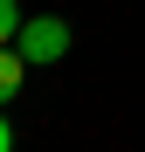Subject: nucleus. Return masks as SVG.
I'll use <instances>...</instances> for the list:
<instances>
[{
    "label": "nucleus",
    "instance_id": "obj_4",
    "mask_svg": "<svg viewBox=\"0 0 145 152\" xmlns=\"http://www.w3.org/2000/svg\"><path fill=\"white\" fill-rule=\"evenodd\" d=\"M0 152H14V132H7V118H0Z\"/></svg>",
    "mask_w": 145,
    "mask_h": 152
},
{
    "label": "nucleus",
    "instance_id": "obj_1",
    "mask_svg": "<svg viewBox=\"0 0 145 152\" xmlns=\"http://www.w3.org/2000/svg\"><path fill=\"white\" fill-rule=\"evenodd\" d=\"M14 48H21L28 62H62V56H69V21H62V14H35V21H21Z\"/></svg>",
    "mask_w": 145,
    "mask_h": 152
},
{
    "label": "nucleus",
    "instance_id": "obj_2",
    "mask_svg": "<svg viewBox=\"0 0 145 152\" xmlns=\"http://www.w3.org/2000/svg\"><path fill=\"white\" fill-rule=\"evenodd\" d=\"M35 62L28 56H21V48L7 42V48H0V104H14V97H21V76H28Z\"/></svg>",
    "mask_w": 145,
    "mask_h": 152
},
{
    "label": "nucleus",
    "instance_id": "obj_3",
    "mask_svg": "<svg viewBox=\"0 0 145 152\" xmlns=\"http://www.w3.org/2000/svg\"><path fill=\"white\" fill-rule=\"evenodd\" d=\"M14 35H21V7H14V0H0V48H7Z\"/></svg>",
    "mask_w": 145,
    "mask_h": 152
}]
</instances>
